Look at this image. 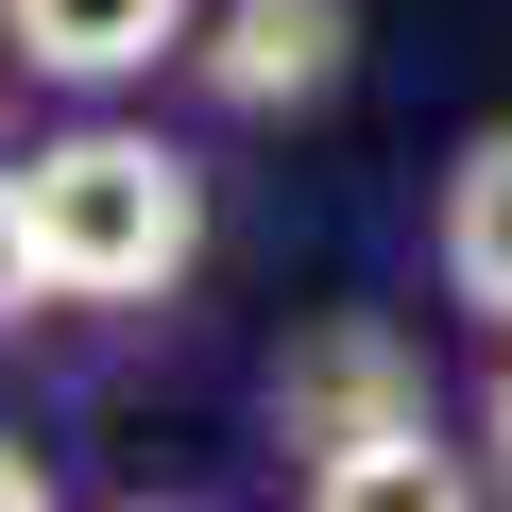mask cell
I'll return each instance as SVG.
<instances>
[{
  "label": "cell",
  "mask_w": 512,
  "mask_h": 512,
  "mask_svg": "<svg viewBox=\"0 0 512 512\" xmlns=\"http://www.w3.org/2000/svg\"><path fill=\"white\" fill-rule=\"evenodd\" d=\"M0 171H18V239L52 274V325H171L222 256V171L137 103H69Z\"/></svg>",
  "instance_id": "cell-1"
},
{
  "label": "cell",
  "mask_w": 512,
  "mask_h": 512,
  "mask_svg": "<svg viewBox=\"0 0 512 512\" xmlns=\"http://www.w3.org/2000/svg\"><path fill=\"white\" fill-rule=\"evenodd\" d=\"M256 461L308 512H461L478 495V444H461V393L427 376V342L393 308H308L274 359H256Z\"/></svg>",
  "instance_id": "cell-2"
},
{
  "label": "cell",
  "mask_w": 512,
  "mask_h": 512,
  "mask_svg": "<svg viewBox=\"0 0 512 512\" xmlns=\"http://www.w3.org/2000/svg\"><path fill=\"white\" fill-rule=\"evenodd\" d=\"M342 86H359V0H205L171 52V103L205 137H308L342 120Z\"/></svg>",
  "instance_id": "cell-3"
},
{
  "label": "cell",
  "mask_w": 512,
  "mask_h": 512,
  "mask_svg": "<svg viewBox=\"0 0 512 512\" xmlns=\"http://www.w3.org/2000/svg\"><path fill=\"white\" fill-rule=\"evenodd\" d=\"M205 0H0V69L35 103H154Z\"/></svg>",
  "instance_id": "cell-4"
},
{
  "label": "cell",
  "mask_w": 512,
  "mask_h": 512,
  "mask_svg": "<svg viewBox=\"0 0 512 512\" xmlns=\"http://www.w3.org/2000/svg\"><path fill=\"white\" fill-rule=\"evenodd\" d=\"M427 291L444 325H512V120H461V154L427 171Z\"/></svg>",
  "instance_id": "cell-5"
},
{
  "label": "cell",
  "mask_w": 512,
  "mask_h": 512,
  "mask_svg": "<svg viewBox=\"0 0 512 512\" xmlns=\"http://www.w3.org/2000/svg\"><path fill=\"white\" fill-rule=\"evenodd\" d=\"M461 444H478V495H512V325L478 342V393H461Z\"/></svg>",
  "instance_id": "cell-6"
},
{
  "label": "cell",
  "mask_w": 512,
  "mask_h": 512,
  "mask_svg": "<svg viewBox=\"0 0 512 512\" xmlns=\"http://www.w3.org/2000/svg\"><path fill=\"white\" fill-rule=\"evenodd\" d=\"M52 342V274H35V239H18V171H0V359Z\"/></svg>",
  "instance_id": "cell-7"
},
{
  "label": "cell",
  "mask_w": 512,
  "mask_h": 512,
  "mask_svg": "<svg viewBox=\"0 0 512 512\" xmlns=\"http://www.w3.org/2000/svg\"><path fill=\"white\" fill-rule=\"evenodd\" d=\"M69 478H52V444H18V427H0V512H52Z\"/></svg>",
  "instance_id": "cell-8"
}]
</instances>
